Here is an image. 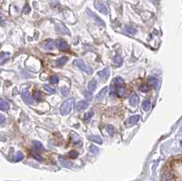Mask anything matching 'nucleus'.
Masks as SVG:
<instances>
[{"label": "nucleus", "instance_id": "obj_1", "mask_svg": "<svg viewBox=\"0 0 182 181\" xmlns=\"http://www.w3.org/2000/svg\"><path fill=\"white\" fill-rule=\"evenodd\" d=\"M122 87H124V80L119 77H115L110 86V95L111 96H114L115 94L117 95V91Z\"/></svg>", "mask_w": 182, "mask_h": 181}, {"label": "nucleus", "instance_id": "obj_2", "mask_svg": "<svg viewBox=\"0 0 182 181\" xmlns=\"http://www.w3.org/2000/svg\"><path fill=\"white\" fill-rule=\"evenodd\" d=\"M74 102H75L74 98H69V99L64 101L60 107V113L62 115H68L71 111V109L74 106Z\"/></svg>", "mask_w": 182, "mask_h": 181}, {"label": "nucleus", "instance_id": "obj_3", "mask_svg": "<svg viewBox=\"0 0 182 181\" xmlns=\"http://www.w3.org/2000/svg\"><path fill=\"white\" fill-rule=\"evenodd\" d=\"M74 65L76 67H77L80 70H83L84 72H86L88 75H91L93 73V69L89 67L88 65H87L83 60L81 59H75L74 60Z\"/></svg>", "mask_w": 182, "mask_h": 181}, {"label": "nucleus", "instance_id": "obj_4", "mask_svg": "<svg viewBox=\"0 0 182 181\" xmlns=\"http://www.w3.org/2000/svg\"><path fill=\"white\" fill-rule=\"evenodd\" d=\"M56 46H57V48L61 51H68L69 50V45L68 43L62 40V39H59L56 42Z\"/></svg>", "mask_w": 182, "mask_h": 181}, {"label": "nucleus", "instance_id": "obj_5", "mask_svg": "<svg viewBox=\"0 0 182 181\" xmlns=\"http://www.w3.org/2000/svg\"><path fill=\"white\" fill-rule=\"evenodd\" d=\"M22 98H23V100L25 101L26 104H27V105L33 104V99H32V97H31V96L27 90L22 91Z\"/></svg>", "mask_w": 182, "mask_h": 181}, {"label": "nucleus", "instance_id": "obj_6", "mask_svg": "<svg viewBox=\"0 0 182 181\" xmlns=\"http://www.w3.org/2000/svg\"><path fill=\"white\" fill-rule=\"evenodd\" d=\"M95 7H96L99 12L103 13L104 15H107V14H108V9H107L106 6H105L102 2H100V1L95 2Z\"/></svg>", "mask_w": 182, "mask_h": 181}, {"label": "nucleus", "instance_id": "obj_7", "mask_svg": "<svg viewBox=\"0 0 182 181\" xmlns=\"http://www.w3.org/2000/svg\"><path fill=\"white\" fill-rule=\"evenodd\" d=\"M88 107V101L81 100V101H79V102L77 104V106H76V110L79 112V111H82V110L86 109Z\"/></svg>", "mask_w": 182, "mask_h": 181}, {"label": "nucleus", "instance_id": "obj_8", "mask_svg": "<svg viewBox=\"0 0 182 181\" xmlns=\"http://www.w3.org/2000/svg\"><path fill=\"white\" fill-rule=\"evenodd\" d=\"M55 42L51 39H47L45 41V43L43 44L45 49H46V50H50V49H53L55 47Z\"/></svg>", "mask_w": 182, "mask_h": 181}, {"label": "nucleus", "instance_id": "obj_9", "mask_svg": "<svg viewBox=\"0 0 182 181\" xmlns=\"http://www.w3.org/2000/svg\"><path fill=\"white\" fill-rule=\"evenodd\" d=\"M88 14H89V15L91 16V18L95 20V22L96 23H97L98 25H101V26H105V23L102 21V19H100V18H99V16H97L96 14H94V13H92L91 11H88Z\"/></svg>", "mask_w": 182, "mask_h": 181}, {"label": "nucleus", "instance_id": "obj_10", "mask_svg": "<svg viewBox=\"0 0 182 181\" xmlns=\"http://www.w3.org/2000/svg\"><path fill=\"white\" fill-rule=\"evenodd\" d=\"M97 75L100 77L101 78H103L104 80H106L109 77V70L108 68H104V69H102L100 71H98Z\"/></svg>", "mask_w": 182, "mask_h": 181}, {"label": "nucleus", "instance_id": "obj_11", "mask_svg": "<svg viewBox=\"0 0 182 181\" xmlns=\"http://www.w3.org/2000/svg\"><path fill=\"white\" fill-rule=\"evenodd\" d=\"M56 30L58 32V33H61V34H66V33H67V34H69V31L66 28V26H64L62 24H58V25H57L56 26Z\"/></svg>", "mask_w": 182, "mask_h": 181}, {"label": "nucleus", "instance_id": "obj_12", "mask_svg": "<svg viewBox=\"0 0 182 181\" xmlns=\"http://www.w3.org/2000/svg\"><path fill=\"white\" fill-rule=\"evenodd\" d=\"M139 96L136 94H133V95L131 96L130 99H129V103H130V105L132 107H136L138 105V103H139Z\"/></svg>", "mask_w": 182, "mask_h": 181}, {"label": "nucleus", "instance_id": "obj_13", "mask_svg": "<svg viewBox=\"0 0 182 181\" xmlns=\"http://www.w3.org/2000/svg\"><path fill=\"white\" fill-rule=\"evenodd\" d=\"M108 88H104L102 90L99 91V93L96 96V98H97V100H101V99H103L104 96H106V94H107V92H108Z\"/></svg>", "mask_w": 182, "mask_h": 181}, {"label": "nucleus", "instance_id": "obj_14", "mask_svg": "<svg viewBox=\"0 0 182 181\" xmlns=\"http://www.w3.org/2000/svg\"><path fill=\"white\" fill-rule=\"evenodd\" d=\"M148 82H150V83L154 87V88H158L159 82H158V80L157 77H148Z\"/></svg>", "mask_w": 182, "mask_h": 181}, {"label": "nucleus", "instance_id": "obj_15", "mask_svg": "<svg viewBox=\"0 0 182 181\" xmlns=\"http://www.w3.org/2000/svg\"><path fill=\"white\" fill-rule=\"evenodd\" d=\"M139 120V116H133V117H131L127 119V125L128 126H133L135 124H137Z\"/></svg>", "mask_w": 182, "mask_h": 181}, {"label": "nucleus", "instance_id": "obj_16", "mask_svg": "<svg viewBox=\"0 0 182 181\" xmlns=\"http://www.w3.org/2000/svg\"><path fill=\"white\" fill-rule=\"evenodd\" d=\"M97 81L95 80V79H93V80H91L89 83H88V91L90 92V93H93L95 90H96V88H97Z\"/></svg>", "mask_w": 182, "mask_h": 181}, {"label": "nucleus", "instance_id": "obj_17", "mask_svg": "<svg viewBox=\"0 0 182 181\" xmlns=\"http://www.w3.org/2000/svg\"><path fill=\"white\" fill-rule=\"evenodd\" d=\"M68 61V57H59L58 59L56 60V65L57 67H62V65H65V63Z\"/></svg>", "mask_w": 182, "mask_h": 181}, {"label": "nucleus", "instance_id": "obj_18", "mask_svg": "<svg viewBox=\"0 0 182 181\" xmlns=\"http://www.w3.org/2000/svg\"><path fill=\"white\" fill-rule=\"evenodd\" d=\"M33 145H34V147H35L36 151L41 152V151H44V150H45V149H44L43 145H42L40 142H38V141H35V142H33Z\"/></svg>", "mask_w": 182, "mask_h": 181}, {"label": "nucleus", "instance_id": "obj_19", "mask_svg": "<svg viewBox=\"0 0 182 181\" xmlns=\"http://www.w3.org/2000/svg\"><path fill=\"white\" fill-rule=\"evenodd\" d=\"M117 95L119 97H126L127 96V90L126 88H124V87H122L117 91Z\"/></svg>", "mask_w": 182, "mask_h": 181}, {"label": "nucleus", "instance_id": "obj_20", "mask_svg": "<svg viewBox=\"0 0 182 181\" xmlns=\"http://www.w3.org/2000/svg\"><path fill=\"white\" fill-rule=\"evenodd\" d=\"M0 108L3 111H6L9 108V104L7 103V101H6L5 99H1L0 101Z\"/></svg>", "mask_w": 182, "mask_h": 181}, {"label": "nucleus", "instance_id": "obj_21", "mask_svg": "<svg viewBox=\"0 0 182 181\" xmlns=\"http://www.w3.org/2000/svg\"><path fill=\"white\" fill-rule=\"evenodd\" d=\"M142 108L144 111H148L150 108V99H146L142 103Z\"/></svg>", "mask_w": 182, "mask_h": 181}, {"label": "nucleus", "instance_id": "obj_22", "mask_svg": "<svg viewBox=\"0 0 182 181\" xmlns=\"http://www.w3.org/2000/svg\"><path fill=\"white\" fill-rule=\"evenodd\" d=\"M59 161H60V163L62 164L63 166H65V167H71L72 166V163L70 162V161H69V160H67V159H65L64 157H59Z\"/></svg>", "mask_w": 182, "mask_h": 181}, {"label": "nucleus", "instance_id": "obj_23", "mask_svg": "<svg viewBox=\"0 0 182 181\" xmlns=\"http://www.w3.org/2000/svg\"><path fill=\"white\" fill-rule=\"evenodd\" d=\"M71 138H72V141L75 145H80L81 144V140L80 138H78V136L75 133H72L71 134Z\"/></svg>", "mask_w": 182, "mask_h": 181}, {"label": "nucleus", "instance_id": "obj_24", "mask_svg": "<svg viewBox=\"0 0 182 181\" xmlns=\"http://www.w3.org/2000/svg\"><path fill=\"white\" fill-rule=\"evenodd\" d=\"M89 139H90L91 141L95 142V143H97V144H102V143H103L101 138L99 137V136H90V137H89Z\"/></svg>", "mask_w": 182, "mask_h": 181}, {"label": "nucleus", "instance_id": "obj_25", "mask_svg": "<svg viewBox=\"0 0 182 181\" xmlns=\"http://www.w3.org/2000/svg\"><path fill=\"white\" fill-rule=\"evenodd\" d=\"M150 86L148 85H147V84H142V85H140V87L139 88V90L140 91V92H143V93H146V92H148L150 91Z\"/></svg>", "mask_w": 182, "mask_h": 181}, {"label": "nucleus", "instance_id": "obj_26", "mask_svg": "<svg viewBox=\"0 0 182 181\" xmlns=\"http://www.w3.org/2000/svg\"><path fill=\"white\" fill-rule=\"evenodd\" d=\"M113 62L117 65H121V64L123 63V59L119 56H116L113 57Z\"/></svg>", "mask_w": 182, "mask_h": 181}, {"label": "nucleus", "instance_id": "obj_27", "mask_svg": "<svg viewBox=\"0 0 182 181\" xmlns=\"http://www.w3.org/2000/svg\"><path fill=\"white\" fill-rule=\"evenodd\" d=\"M126 32L129 35H135L137 33V30L134 27H132V26H127L126 27Z\"/></svg>", "mask_w": 182, "mask_h": 181}, {"label": "nucleus", "instance_id": "obj_28", "mask_svg": "<svg viewBox=\"0 0 182 181\" xmlns=\"http://www.w3.org/2000/svg\"><path fill=\"white\" fill-rule=\"evenodd\" d=\"M44 89L47 92V93H50V94H54L55 93V88L51 86H49V85H45L44 86Z\"/></svg>", "mask_w": 182, "mask_h": 181}, {"label": "nucleus", "instance_id": "obj_29", "mask_svg": "<svg viewBox=\"0 0 182 181\" xmlns=\"http://www.w3.org/2000/svg\"><path fill=\"white\" fill-rule=\"evenodd\" d=\"M106 130L108 131V132L110 134V135H113L114 134V127L110 125H108L106 126Z\"/></svg>", "mask_w": 182, "mask_h": 181}, {"label": "nucleus", "instance_id": "obj_30", "mask_svg": "<svg viewBox=\"0 0 182 181\" xmlns=\"http://www.w3.org/2000/svg\"><path fill=\"white\" fill-rule=\"evenodd\" d=\"M93 117V112L92 111H90V112H88V113H87L86 115H85V118H84V119H85V121H88L91 118Z\"/></svg>", "mask_w": 182, "mask_h": 181}, {"label": "nucleus", "instance_id": "obj_31", "mask_svg": "<svg viewBox=\"0 0 182 181\" xmlns=\"http://www.w3.org/2000/svg\"><path fill=\"white\" fill-rule=\"evenodd\" d=\"M69 157H71V158H77V156H78V153H77V151L73 150V151H70V152L69 153Z\"/></svg>", "mask_w": 182, "mask_h": 181}, {"label": "nucleus", "instance_id": "obj_32", "mask_svg": "<svg viewBox=\"0 0 182 181\" xmlns=\"http://www.w3.org/2000/svg\"><path fill=\"white\" fill-rule=\"evenodd\" d=\"M61 92H62L63 96H69V90L67 88H65V87L61 88Z\"/></svg>", "mask_w": 182, "mask_h": 181}, {"label": "nucleus", "instance_id": "obj_33", "mask_svg": "<svg viewBox=\"0 0 182 181\" xmlns=\"http://www.w3.org/2000/svg\"><path fill=\"white\" fill-rule=\"evenodd\" d=\"M21 159H23V155H22V153L18 152V154H16L15 157V161H19Z\"/></svg>", "mask_w": 182, "mask_h": 181}, {"label": "nucleus", "instance_id": "obj_34", "mask_svg": "<svg viewBox=\"0 0 182 181\" xmlns=\"http://www.w3.org/2000/svg\"><path fill=\"white\" fill-rule=\"evenodd\" d=\"M40 98H41L40 92H39V91H36V92L34 93V99H36V100H40Z\"/></svg>", "mask_w": 182, "mask_h": 181}, {"label": "nucleus", "instance_id": "obj_35", "mask_svg": "<svg viewBox=\"0 0 182 181\" xmlns=\"http://www.w3.org/2000/svg\"><path fill=\"white\" fill-rule=\"evenodd\" d=\"M50 82H51L52 84H57V82H58V77H56V76L51 77H50Z\"/></svg>", "mask_w": 182, "mask_h": 181}, {"label": "nucleus", "instance_id": "obj_36", "mask_svg": "<svg viewBox=\"0 0 182 181\" xmlns=\"http://www.w3.org/2000/svg\"><path fill=\"white\" fill-rule=\"evenodd\" d=\"M8 56H9V55H8L7 53H4V52L2 53V56H1V57H2V59H1V63H2V64H4V62H5V58H7V59L8 58Z\"/></svg>", "mask_w": 182, "mask_h": 181}, {"label": "nucleus", "instance_id": "obj_37", "mask_svg": "<svg viewBox=\"0 0 182 181\" xmlns=\"http://www.w3.org/2000/svg\"><path fill=\"white\" fill-rule=\"evenodd\" d=\"M90 150H91V152L92 153H97V147H96L95 146H90Z\"/></svg>", "mask_w": 182, "mask_h": 181}, {"label": "nucleus", "instance_id": "obj_38", "mask_svg": "<svg viewBox=\"0 0 182 181\" xmlns=\"http://www.w3.org/2000/svg\"><path fill=\"white\" fill-rule=\"evenodd\" d=\"M29 11H30V8H28V6L27 5V6L25 7V9H24V12H25V13H28Z\"/></svg>", "mask_w": 182, "mask_h": 181}, {"label": "nucleus", "instance_id": "obj_39", "mask_svg": "<svg viewBox=\"0 0 182 181\" xmlns=\"http://www.w3.org/2000/svg\"><path fill=\"white\" fill-rule=\"evenodd\" d=\"M0 118H1V121H0V122H1V124H3V123H4V120H5V118L2 116V115H1V117H0Z\"/></svg>", "mask_w": 182, "mask_h": 181}]
</instances>
